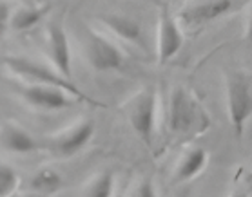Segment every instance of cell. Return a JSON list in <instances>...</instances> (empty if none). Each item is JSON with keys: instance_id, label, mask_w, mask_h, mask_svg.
<instances>
[{"instance_id": "2", "label": "cell", "mask_w": 252, "mask_h": 197, "mask_svg": "<svg viewBox=\"0 0 252 197\" xmlns=\"http://www.w3.org/2000/svg\"><path fill=\"white\" fill-rule=\"evenodd\" d=\"M211 125V119L196 102L192 94L185 89L176 87L171 94L169 102V129L176 136H200Z\"/></svg>"}, {"instance_id": "5", "label": "cell", "mask_w": 252, "mask_h": 197, "mask_svg": "<svg viewBox=\"0 0 252 197\" xmlns=\"http://www.w3.org/2000/svg\"><path fill=\"white\" fill-rule=\"evenodd\" d=\"M156 111H158V98L155 89L140 90L129 105V123L147 146H151L155 136Z\"/></svg>"}, {"instance_id": "13", "label": "cell", "mask_w": 252, "mask_h": 197, "mask_svg": "<svg viewBox=\"0 0 252 197\" xmlns=\"http://www.w3.org/2000/svg\"><path fill=\"white\" fill-rule=\"evenodd\" d=\"M207 161H209V154H207L205 148L194 146V148L185 154L184 158H182V161L178 163L176 181L185 183V181H190L192 177H196L201 170L205 169Z\"/></svg>"}, {"instance_id": "22", "label": "cell", "mask_w": 252, "mask_h": 197, "mask_svg": "<svg viewBox=\"0 0 252 197\" xmlns=\"http://www.w3.org/2000/svg\"><path fill=\"white\" fill-rule=\"evenodd\" d=\"M22 2H34V0H22Z\"/></svg>"}, {"instance_id": "10", "label": "cell", "mask_w": 252, "mask_h": 197, "mask_svg": "<svg viewBox=\"0 0 252 197\" xmlns=\"http://www.w3.org/2000/svg\"><path fill=\"white\" fill-rule=\"evenodd\" d=\"M47 55L53 67L62 76L71 80V47L65 29L58 22H51L47 28Z\"/></svg>"}, {"instance_id": "1", "label": "cell", "mask_w": 252, "mask_h": 197, "mask_svg": "<svg viewBox=\"0 0 252 197\" xmlns=\"http://www.w3.org/2000/svg\"><path fill=\"white\" fill-rule=\"evenodd\" d=\"M4 65H6L11 73H15L17 76H20L22 80H26L28 84H40V85H53V87H60V89L67 90L71 94L78 98L80 102L94 105V107H102V103H98L96 100H93L89 96L80 90L73 84V80H67L65 76L58 73L55 67H49L46 63L34 62L29 58L24 56H6L4 58Z\"/></svg>"}, {"instance_id": "21", "label": "cell", "mask_w": 252, "mask_h": 197, "mask_svg": "<svg viewBox=\"0 0 252 197\" xmlns=\"http://www.w3.org/2000/svg\"><path fill=\"white\" fill-rule=\"evenodd\" d=\"M232 197H249V196L243 194V192H236V194H232Z\"/></svg>"}, {"instance_id": "23", "label": "cell", "mask_w": 252, "mask_h": 197, "mask_svg": "<svg viewBox=\"0 0 252 197\" xmlns=\"http://www.w3.org/2000/svg\"><path fill=\"white\" fill-rule=\"evenodd\" d=\"M11 197H24V196H11Z\"/></svg>"}, {"instance_id": "8", "label": "cell", "mask_w": 252, "mask_h": 197, "mask_svg": "<svg viewBox=\"0 0 252 197\" xmlns=\"http://www.w3.org/2000/svg\"><path fill=\"white\" fill-rule=\"evenodd\" d=\"M236 0H198L180 13V22L189 28H200L234 11Z\"/></svg>"}, {"instance_id": "7", "label": "cell", "mask_w": 252, "mask_h": 197, "mask_svg": "<svg viewBox=\"0 0 252 197\" xmlns=\"http://www.w3.org/2000/svg\"><path fill=\"white\" fill-rule=\"evenodd\" d=\"M94 136V123L91 119H82L78 123L71 125L69 129L58 132L51 138V152L58 158H73L93 140Z\"/></svg>"}, {"instance_id": "12", "label": "cell", "mask_w": 252, "mask_h": 197, "mask_svg": "<svg viewBox=\"0 0 252 197\" xmlns=\"http://www.w3.org/2000/svg\"><path fill=\"white\" fill-rule=\"evenodd\" d=\"M2 148L11 154H31L38 145L28 130L15 123H4L2 127Z\"/></svg>"}, {"instance_id": "14", "label": "cell", "mask_w": 252, "mask_h": 197, "mask_svg": "<svg viewBox=\"0 0 252 197\" xmlns=\"http://www.w3.org/2000/svg\"><path fill=\"white\" fill-rule=\"evenodd\" d=\"M49 7L47 6H24L11 15V26L15 31H29L33 29L36 24H40V20L46 17V13Z\"/></svg>"}, {"instance_id": "4", "label": "cell", "mask_w": 252, "mask_h": 197, "mask_svg": "<svg viewBox=\"0 0 252 197\" xmlns=\"http://www.w3.org/2000/svg\"><path fill=\"white\" fill-rule=\"evenodd\" d=\"M84 53L91 69L96 73H118L126 67V58L118 45L94 31L87 33Z\"/></svg>"}, {"instance_id": "9", "label": "cell", "mask_w": 252, "mask_h": 197, "mask_svg": "<svg viewBox=\"0 0 252 197\" xmlns=\"http://www.w3.org/2000/svg\"><path fill=\"white\" fill-rule=\"evenodd\" d=\"M184 45V34L178 20L167 9H161L158 22V62L163 65L180 53Z\"/></svg>"}, {"instance_id": "19", "label": "cell", "mask_w": 252, "mask_h": 197, "mask_svg": "<svg viewBox=\"0 0 252 197\" xmlns=\"http://www.w3.org/2000/svg\"><path fill=\"white\" fill-rule=\"evenodd\" d=\"M9 22H11V17H9V6L2 0V4H0V24H2V28H6Z\"/></svg>"}, {"instance_id": "15", "label": "cell", "mask_w": 252, "mask_h": 197, "mask_svg": "<svg viewBox=\"0 0 252 197\" xmlns=\"http://www.w3.org/2000/svg\"><path fill=\"white\" fill-rule=\"evenodd\" d=\"M62 186L63 177L58 174L57 170L49 169V167L40 169L33 175V179H31V188L36 192H42V194H53V192L60 190Z\"/></svg>"}, {"instance_id": "17", "label": "cell", "mask_w": 252, "mask_h": 197, "mask_svg": "<svg viewBox=\"0 0 252 197\" xmlns=\"http://www.w3.org/2000/svg\"><path fill=\"white\" fill-rule=\"evenodd\" d=\"M18 183V174L9 167V165H2L0 167V197H11L15 196Z\"/></svg>"}, {"instance_id": "18", "label": "cell", "mask_w": 252, "mask_h": 197, "mask_svg": "<svg viewBox=\"0 0 252 197\" xmlns=\"http://www.w3.org/2000/svg\"><path fill=\"white\" fill-rule=\"evenodd\" d=\"M131 197H156V190H155L153 181H149V179L140 181V185L134 188Z\"/></svg>"}, {"instance_id": "20", "label": "cell", "mask_w": 252, "mask_h": 197, "mask_svg": "<svg viewBox=\"0 0 252 197\" xmlns=\"http://www.w3.org/2000/svg\"><path fill=\"white\" fill-rule=\"evenodd\" d=\"M247 38L252 40V9L251 15H249V22H247Z\"/></svg>"}, {"instance_id": "3", "label": "cell", "mask_w": 252, "mask_h": 197, "mask_svg": "<svg viewBox=\"0 0 252 197\" xmlns=\"http://www.w3.org/2000/svg\"><path fill=\"white\" fill-rule=\"evenodd\" d=\"M227 109L234 134H243L247 119L252 116V76L245 73H232L227 78Z\"/></svg>"}, {"instance_id": "11", "label": "cell", "mask_w": 252, "mask_h": 197, "mask_svg": "<svg viewBox=\"0 0 252 197\" xmlns=\"http://www.w3.org/2000/svg\"><path fill=\"white\" fill-rule=\"evenodd\" d=\"M102 20L113 31V34H116L120 40H124V42H127V44L131 45H138V47L145 45L143 29L138 20H134L131 17H126V15H107Z\"/></svg>"}, {"instance_id": "6", "label": "cell", "mask_w": 252, "mask_h": 197, "mask_svg": "<svg viewBox=\"0 0 252 197\" xmlns=\"http://www.w3.org/2000/svg\"><path fill=\"white\" fill-rule=\"evenodd\" d=\"M18 94L31 107L42 109V111H60V109L71 107L78 100L71 92L60 89V87L28 84V82L18 87Z\"/></svg>"}, {"instance_id": "16", "label": "cell", "mask_w": 252, "mask_h": 197, "mask_svg": "<svg viewBox=\"0 0 252 197\" xmlns=\"http://www.w3.org/2000/svg\"><path fill=\"white\" fill-rule=\"evenodd\" d=\"M115 192V179L111 172H102L89 183L86 197H113Z\"/></svg>"}]
</instances>
